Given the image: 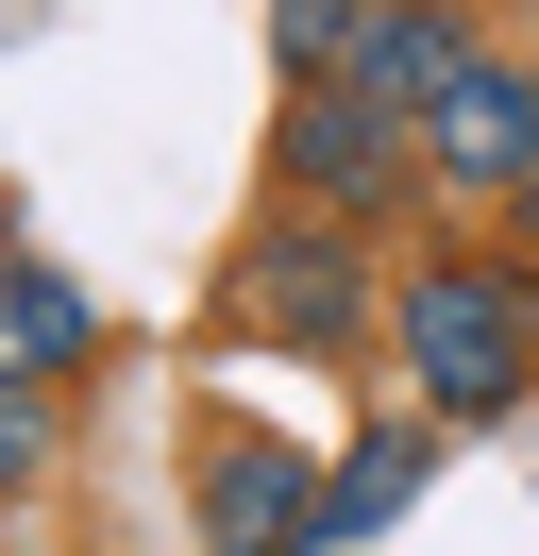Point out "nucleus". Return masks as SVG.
<instances>
[{"instance_id":"obj_1","label":"nucleus","mask_w":539,"mask_h":556,"mask_svg":"<svg viewBox=\"0 0 539 556\" xmlns=\"http://www.w3.org/2000/svg\"><path fill=\"white\" fill-rule=\"evenodd\" d=\"M388 354L438 421H505L539 405V287L505 253H422V270H388Z\"/></svg>"},{"instance_id":"obj_2","label":"nucleus","mask_w":539,"mask_h":556,"mask_svg":"<svg viewBox=\"0 0 539 556\" xmlns=\"http://www.w3.org/2000/svg\"><path fill=\"white\" fill-rule=\"evenodd\" d=\"M220 320H236V338H287V354H354L371 320H388V287L354 270V219L287 203V219H253V237H236V287H220Z\"/></svg>"},{"instance_id":"obj_3","label":"nucleus","mask_w":539,"mask_h":556,"mask_svg":"<svg viewBox=\"0 0 539 556\" xmlns=\"http://www.w3.org/2000/svg\"><path fill=\"white\" fill-rule=\"evenodd\" d=\"M270 169H287V203H321V219H388L404 203V169H422V118H388L371 85H287V136H270Z\"/></svg>"},{"instance_id":"obj_4","label":"nucleus","mask_w":539,"mask_h":556,"mask_svg":"<svg viewBox=\"0 0 539 556\" xmlns=\"http://www.w3.org/2000/svg\"><path fill=\"white\" fill-rule=\"evenodd\" d=\"M186 522H202V556H321V472H303L270 421H236V439H202Z\"/></svg>"},{"instance_id":"obj_5","label":"nucleus","mask_w":539,"mask_h":556,"mask_svg":"<svg viewBox=\"0 0 539 556\" xmlns=\"http://www.w3.org/2000/svg\"><path fill=\"white\" fill-rule=\"evenodd\" d=\"M422 169L472 186V203H505V186L539 169V68H523V51H472V68L422 102Z\"/></svg>"},{"instance_id":"obj_6","label":"nucleus","mask_w":539,"mask_h":556,"mask_svg":"<svg viewBox=\"0 0 539 556\" xmlns=\"http://www.w3.org/2000/svg\"><path fill=\"white\" fill-rule=\"evenodd\" d=\"M455 68H472V17H455V0H371V17H354V51H337V85H371L388 118H422Z\"/></svg>"},{"instance_id":"obj_7","label":"nucleus","mask_w":539,"mask_h":556,"mask_svg":"<svg viewBox=\"0 0 539 556\" xmlns=\"http://www.w3.org/2000/svg\"><path fill=\"white\" fill-rule=\"evenodd\" d=\"M85 354H101V304L34 253H0V388H67Z\"/></svg>"},{"instance_id":"obj_8","label":"nucleus","mask_w":539,"mask_h":556,"mask_svg":"<svg viewBox=\"0 0 539 556\" xmlns=\"http://www.w3.org/2000/svg\"><path fill=\"white\" fill-rule=\"evenodd\" d=\"M422 489V421H388V439H354V472H321V556L337 540H371V522Z\"/></svg>"},{"instance_id":"obj_9","label":"nucleus","mask_w":539,"mask_h":556,"mask_svg":"<svg viewBox=\"0 0 539 556\" xmlns=\"http://www.w3.org/2000/svg\"><path fill=\"white\" fill-rule=\"evenodd\" d=\"M354 17H371V0H270V51H287V85H321L337 51H354Z\"/></svg>"},{"instance_id":"obj_10","label":"nucleus","mask_w":539,"mask_h":556,"mask_svg":"<svg viewBox=\"0 0 539 556\" xmlns=\"http://www.w3.org/2000/svg\"><path fill=\"white\" fill-rule=\"evenodd\" d=\"M0 489H34V388H0Z\"/></svg>"},{"instance_id":"obj_11","label":"nucleus","mask_w":539,"mask_h":556,"mask_svg":"<svg viewBox=\"0 0 539 556\" xmlns=\"http://www.w3.org/2000/svg\"><path fill=\"white\" fill-rule=\"evenodd\" d=\"M505 219H523V253H539V169H523V186H505Z\"/></svg>"},{"instance_id":"obj_12","label":"nucleus","mask_w":539,"mask_h":556,"mask_svg":"<svg viewBox=\"0 0 539 556\" xmlns=\"http://www.w3.org/2000/svg\"><path fill=\"white\" fill-rule=\"evenodd\" d=\"M0 253H17V203H0Z\"/></svg>"}]
</instances>
